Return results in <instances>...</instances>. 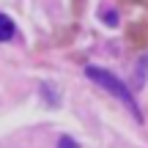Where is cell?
Listing matches in <instances>:
<instances>
[{
    "instance_id": "6da1fadb",
    "label": "cell",
    "mask_w": 148,
    "mask_h": 148,
    "mask_svg": "<svg viewBox=\"0 0 148 148\" xmlns=\"http://www.w3.org/2000/svg\"><path fill=\"white\" fill-rule=\"evenodd\" d=\"M85 77H88V79H93L96 85H101V88H104L107 93H112V96H115V99L121 101L123 107H129V112H132L137 121H143V112H140L137 101H134L132 90L126 88V82H123V79H118L112 71L99 69V66H85Z\"/></svg>"
},
{
    "instance_id": "7a4b0ae2",
    "label": "cell",
    "mask_w": 148,
    "mask_h": 148,
    "mask_svg": "<svg viewBox=\"0 0 148 148\" xmlns=\"http://www.w3.org/2000/svg\"><path fill=\"white\" fill-rule=\"evenodd\" d=\"M129 41L134 47H145L148 44V22H132L129 25Z\"/></svg>"
},
{
    "instance_id": "3957f363",
    "label": "cell",
    "mask_w": 148,
    "mask_h": 148,
    "mask_svg": "<svg viewBox=\"0 0 148 148\" xmlns=\"http://www.w3.org/2000/svg\"><path fill=\"white\" fill-rule=\"evenodd\" d=\"M14 33H16L14 22H11L5 14H0V41H8V38H14Z\"/></svg>"
},
{
    "instance_id": "8992f818",
    "label": "cell",
    "mask_w": 148,
    "mask_h": 148,
    "mask_svg": "<svg viewBox=\"0 0 148 148\" xmlns=\"http://www.w3.org/2000/svg\"><path fill=\"white\" fill-rule=\"evenodd\" d=\"M126 3H137V5H148V0H126Z\"/></svg>"
},
{
    "instance_id": "5b68a950",
    "label": "cell",
    "mask_w": 148,
    "mask_h": 148,
    "mask_svg": "<svg viewBox=\"0 0 148 148\" xmlns=\"http://www.w3.org/2000/svg\"><path fill=\"white\" fill-rule=\"evenodd\" d=\"M101 19H104L107 25H118V19H115V14H112V11H110V14H104V16H101Z\"/></svg>"
},
{
    "instance_id": "277c9868",
    "label": "cell",
    "mask_w": 148,
    "mask_h": 148,
    "mask_svg": "<svg viewBox=\"0 0 148 148\" xmlns=\"http://www.w3.org/2000/svg\"><path fill=\"white\" fill-rule=\"evenodd\" d=\"M58 148H79V145L74 143L71 137H60V143H58Z\"/></svg>"
}]
</instances>
